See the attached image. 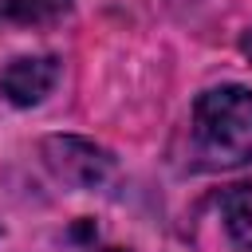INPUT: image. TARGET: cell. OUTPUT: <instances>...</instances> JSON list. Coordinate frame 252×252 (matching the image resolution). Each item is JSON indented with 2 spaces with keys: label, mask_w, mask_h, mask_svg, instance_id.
<instances>
[{
  "label": "cell",
  "mask_w": 252,
  "mask_h": 252,
  "mask_svg": "<svg viewBox=\"0 0 252 252\" xmlns=\"http://www.w3.org/2000/svg\"><path fill=\"white\" fill-rule=\"evenodd\" d=\"M59 83L55 55H20L0 71V94L12 106H39Z\"/></svg>",
  "instance_id": "3957f363"
},
{
  "label": "cell",
  "mask_w": 252,
  "mask_h": 252,
  "mask_svg": "<svg viewBox=\"0 0 252 252\" xmlns=\"http://www.w3.org/2000/svg\"><path fill=\"white\" fill-rule=\"evenodd\" d=\"M193 158L201 169H240L252 165V91L224 83L193 102Z\"/></svg>",
  "instance_id": "6da1fadb"
},
{
  "label": "cell",
  "mask_w": 252,
  "mask_h": 252,
  "mask_svg": "<svg viewBox=\"0 0 252 252\" xmlns=\"http://www.w3.org/2000/svg\"><path fill=\"white\" fill-rule=\"evenodd\" d=\"M213 213L228 252H252V181H236L220 189L213 197Z\"/></svg>",
  "instance_id": "277c9868"
},
{
  "label": "cell",
  "mask_w": 252,
  "mask_h": 252,
  "mask_svg": "<svg viewBox=\"0 0 252 252\" xmlns=\"http://www.w3.org/2000/svg\"><path fill=\"white\" fill-rule=\"evenodd\" d=\"M43 161L71 189H102L114 177V154L87 142V138H75V134L47 138L43 142Z\"/></svg>",
  "instance_id": "7a4b0ae2"
},
{
  "label": "cell",
  "mask_w": 252,
  "mask_h": 252,
  "mask_svg": "<svg viewBox=\"0 0 252 252\" xmlns=\"http://www.w3.org/2000/svg\"><path fill=\"white\" fill-rule=\"evenodd\" d=\"M67 12H71V0H4V16L16 24H32V28L55 24Z\"/></svg>",
  "instance_id": "5b68a950"
},
{
  "label": "cell",
  "mask_w": 252,
  "mask_h": 252,
  "mask_svg": "<svg viewBox=\"0 0 252 252\" xmlns=\"http://www.w3.org/2000/svg\"><path fill=\"white\" fill-rule=\"evenodd\" d=\"M91 252H130V248H91Z\"/></svg>",
  "instance_id": "8992f818"
},
{
  "label": "cell",
  "mask_w": 252,
  "mask_h": 252,
  "mask_svg": "<svg viewBox=\"0 0 252 252\" xmlns=\"http://www.w3.org/2000/svg\"><path fill=\"white\" fill-rule=\"evenodd\" d=\"M0 20H4V0H0Z\"/></svg>",
  "instance_id": "52a82bcc"
}]
</instances>
